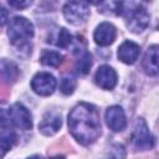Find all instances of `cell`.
Masks as SVG:
<instances>
[{
    "label": "cell",
    "mask_w": 159,
    "mask_h": 159,
    "mask_svg": "<svg viewBox=\"0 0 159 159\" xmlns=\"http://www.w3.org/2000/svg\"><path fill=\"white\" fill-rule=\"evenodd\" d=\"M149 19L150 17H149V14L147 12V10L143 6H137L135 9H133L129 12L127 26L132 32L139 34L148 27Z\"/></svg>",
    "instance_id": "obj_7"
},
{
    "label": "cell",
    "mask_w": 159,
    "mask_h": 159,
    "mask_svg": "<svg viewBox=\"0 0 159 159\" xmlns=\"http://www.w3.org/2000/svg\"><path fill=\"white\" fill-rule=\"evenodd\" d=\"M76 88V80L73 76H63L60 82V89L63 94H71Z\"/></svg>",
    "instance_id": "obj_18"
},
{
    "label": "cell",
    "mask_w": 159,
    "mask_h": 159,
    "mask_svg": "<svg viewBox=\"0 0 159 159\" xmlns=\"http://www.w3.org/2000/svg\"><path fill=\"white\" fill-rule=\"evenodd\" d=\"M1 11H2V19H1V24L4 25V24H5V21H6V12H5V9H4V7L1 9Z\"/></svg>",
    "instance_id": "obj_21"
},
{
    "label": "cell",
    "mask_w": 159,
    "mask_h": 159,
    "mask_svg": "<svg viewBox=\"0 0 159 159\" xmlns=\"http://www.w3.org/2000/svg\"><path fill=\"white\" fill-rule=\"evenodd\" d=\"M31 88L39 96H50L56 88V80L48 72H39L31 80Z\"/></svg>",
    "instance_id": "obj_6"
},
{
    "label": "cell",
    "mask_w": 159,
    "mask_h": 159,
    "mask_svg": "<svg viewBox=\"0 0 159 159\" xmlns=\"http://www.w3.org/2000/svg\"><path fill=\"white\" fill-rule=\"evenodd\" d=\"M116 36L117 30L109 22H102L101 25H98L93 34L94 42L99 46H109L116 40Z\"/></svg>",
    "instance_id": "obj_10"
},
{
    "label": "cell",
    "mask_w": 159,
    "mask_h": 159,
    "mask_svg": "<svg viewBox=\"0 0 159 159\" xmlns=\"http://www.w3.org/2000/svg\"><path fill=\"white\" fill-rule=\"evenodd\" d=\"M63 16L71 25L78 26L87 21L89 16V9L83 1L72 0L63 6Z\"/></svg>",
    "instance_id": "obj_4"
},
{
    "label": "cell",
    "mask_w": 159,
    "mask_h": 159,
    "mask_svg": "<svg viewBox=\"0 0 159 159\" xmlns=\"http://www.w3.org/2000/svg\"><path fill=\"white\" fill-rule=\"evenodd\" d=\"M1 76H2V80L7 83L15 82L19 76V70L16 65L10 61L1 60Z\"/></svg>",
    "instance_id": "obj_17"
},
{
    "label": "cell",
    "mask_w": 159,
    "mask_h": 159,
    "mask_svg": "<svg viewBox=\"0 0 159 159\" xmlns=\"http://www.w3.org/2000/svg\"><path fill=\"white\" fill-rule=\"evenodd\" d=\"M40 61L42 65L48 66V67H58L61 62L63 61V56L53 50H43L41 52Z\"/></svg>",
    "instance_id": "obj_16"
},
{
    "label": "cell",
    "mask_w": 159,
    "mask_h": 159,
    "mask_svg": "<svg viewBox=\"0 0 159 159\" xmlns=\"http://www.w3.org/2000/svg\"><path fill=\"white\" fill-rule=\"evenodd\" d=\"M86 2H88V4H99V2H102L103 0H84Z\"/></svg>",
    "instance_id": "obj_22"
},
{
    "label": "cell",
    "mask_w": 159,
    "mask_h": 159,
    "mask_svg": "<svg viewBox=\"0 0 159 159\" xmlns=\"http://www.w3.org/2000/svg\"><path fill=\"white\" fill-rule=\"evenodd\" d=\"M11 125L12 124H11L6 112L2 109V112H1V148H2L4 154L9 149H11V147L16 139V135H15L14 130L11 129Z\"/></svg>",
    "instance_id": "obj_12"
},
{
    "label": "cell",
    "mask_w": 159,
    "mask_h": 159,
    "mask_svg": "<svg viewBox=\"0 0 159 159\" xmlns=\"http://www.w3.org/2000/svg\"><path fill=\"white\" fill-rule=\"evenodd\" d=\"M7 35L11 43L16 48L26 50L27 52H31V46L29 40L34 36V26L27 19L22 16L14 17L10 21Z\"/></svg>",
    "instance_id": "obj_2"
},
{
    "label": "cell",
    "mask_w": 159,
    "mask_h": 159,
    "mask_svg": "<svg viewBox=\"0 0 159 159\" xmlns=\"http://www.w3.org/2000/svg\"><path fill=\"white\" fill-rule=\"evenodd\" d=\"M32 1L34 0H7L9 5L16 10H22V9L29 7L32 4Z\"/></svg>",
    "instance_id": "obj_20"
},
{
    "label": "cell",
    "mask_w": 159,
    "mask_h": 159,
    "mask_svg": "<svg viewBox=\"0 0 159 159\" xmlns=\"http://www.w3.org/2000/svg\"><path fill=\"white\" fill-rule=\"evenodd\" d=\"M94 82L98 87L111 91L117 84V73L111 66L103 65L97 70L94 75Z\"/></svg>",
    "instance_id": "obj_8"
},
{
    "label": "cell",
    "mask_w": 159,
    "mask_h": 159,
    "mask_svg": "<svg viewBox=\"0 0 159 159\" xmlns=\"http://www.w3.org/2000/svg\"><path fill=\"white\" fill-rule=\"evenodd\" d=\"M76 56V68L81 75H86L89 72L92 66V57L88 51L84 48H76L75 51Z\"/></svg>",
    "instance_id": "obj_15"
},
{
    "label": "cell",
    "mask_w": 159,
    "mask_h": 159,
    "mask_svg": "<svg viewBox=\"0 0 159 159\" xmlns=\"http://www.w3.org/2000/svg\"><path fill=\"white\" fill-rule=\"evenodd\" d=\"M140 53V47L133 41H124L118 48V58L127 65H133Z\"/></svg>",
    "instance_id": "obj_13"
},
{
    "label": "cell",
    "mask_w": 159,
    "mask_h": 159,
    "mask_svg": "<svg viewBox=\"0 0 159 159\" xmlns=\"http://www.w3.org/2000/svg\"><path fill=\"white\" fill-rule=\"evenodd\" d=\"M106 123L107 125L114 130V132H120L125 128L127 120H125V114L122 107L119 106H112L106 111Z\"/></svg>",
    "instance_id": "obj_9"
},
{
    "label": "cell",
    "mask_w": 159,
    "mask_h": 159,
    "mask_svg": "<svg viewBox=\"0 0 159 159\" xmlns=\"http://www.w3.org/2000/svg\"><path fill=\"white\" fill-rule=\"evenodd\" d=\"M132 143L137 150H148L152 149L154 145V137L152 135L143 118H138L134 123V128L132 133Z\"/></svg>",
    "instance_id": "obj_3"
},
{
    "label": "cell",
    "mask_w": 159,
    "mask_h": 159,
    "mask_svg": "<svg viewBox=\"0 0 159 159\" xmlns=\"http://www.w3.org/2000/svg\"><path fill=\"white\" fill-rule=\"evenodd\" d=\"M72 42V35L67 31V29L62 27L57 35V41H56V45L61 48H67Z\"/></svg>",
    "instance_id": "obj_19"
},
{
    "label": "cell",
    "mask_w": 159,
    "mask_h": 159,
    "mask_svg": "<svg viewBox=\"0 0 159 159\" xmlns=\"http://www.w3.org/2000/svg\"><path fill=\"white\" fill-rule=\"evenodd\" d=\"M68 129L72 137L82 145L94 143L101 135L98 111L89 103H78L68 114Z\"/></svg>",
    "instance_id": "obj_1"
},
{
    "label": "cell",
    "mask_w": 159,
    "mask_h": 159,
    "mask_svg": "<svg viewBox=\"0 0 159 159\" xmlns=\"http://www.w3.org/2000/svg\"><path fill=\"white\" fill-rule=\"evenodd\" d=\"M7 117L11 122V124L19 129L29 130L32 128L31 113L21 103H14L7 111Z\"/></svg>",
    "instance_id": "obj_5"
},
{
    "label": "cell",
    "mask_w": 159,
    "mask_h": 159,
    "mask_svg": "<svg viewBox=\"0 0 159 159\" xmlns=\"http://www.w3.org/2000/svg\"><path fill=\"white\" fill-rule=\"evenodd\" d=\"M62 120H61V116L53 112H48L43 116L42 120L39 124V130L43 134V135H53L55 133L58 132V129L61 128Z\"/></svg>",
    "instance_id": "obj_14"
},
{
    "label": "cell",
    "mask_w": 159,
    "mask_h": 159,
    "mask_svg": "<svg viewBox=\"0 0 159 159\" xmlns=\"http://www.w3.org/2000/svg\"><path fill=\"white\" fill-rule=\"evenodd\" d=\"M143 70L149 76L159 75V45L150 46L143 58Z\"/></svg>",
    "instance_id": "obj_11"
}]
</instances>
